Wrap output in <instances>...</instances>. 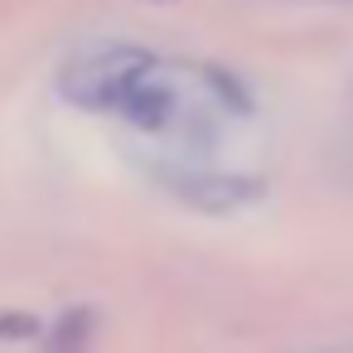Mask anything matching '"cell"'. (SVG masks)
Segmentation results:
<instances>
[{
  "instance_id": "1",
  "label": "cell",
  "mask_w": 353,
  "mask_h": 353,
  "mask_svg": "<svg viewBox=\"0 0 353 353\" xmlns=\"http://www.w3.org/2000/svg\"><path fill=\"white\" fill-rule=\"evenodd\" d=\"M160 59L155 54H145V49H131V44H107V49H88V54H78L68 68H63V78H59V88H63V97L68 102H78V107H97V112H117V102L155 68Z\"/></svg>"
},
{
  "instance_id": "3",
  "label": "cell",
  "mask_w": 353,
  "mask_h": 353,
  "mask_svg": "<svg viewBox=\"0 0 353 353\" xmlns=\"http://www.w3.org/2000/svg\"><path fill=\"white\" fill-rule=\"evenodd\" d=\"M117 112H121L126 121H136L141 131H165V126L179 117V92L160 78V63H155V68L117 102Z\"/></svg>"
},
{
  "instance_id": "5",
  "label": "cell",
  "mask_w": 353,
  "mask_h": 353,
  "mask_svg": "<svg viewBox=\"0 0 353 353\" xmlns=\"http://www.w3.org/2000/svg\"><path fill=\"white\" fill-rule=\"evenodd\" d=\"M34 319H0V334H34Z\"/></svg>"
},
{
  "instance_id": "4",
  "label": "cell",
  "mask_w": 353,
  "mask_h": 353,
  "mask_svg": "<svg viewBox=\"0 0 353 353\" xmlns=\"http://www.w3.org/2000/svg\"><path fill=\"white\" fill-rule=\"evenodd\" d=\"M88 314H68L63 324H59V348L54 353H83V339H88Z\"/></svg>"
},
{
  "instance_id": "2",
  "label": "cell",
  "mask_w": 353,
  "mask_h": 353,
  "mask_svg": "<svg viewBox=\"0 0 353 353\" xmlns=\"http://www.w3.org/2000/svg\"><path fill=\"white\" fill-rule=\"evenodd\" d=\"M165 189L199 213H237L261 199V184L237 170H160Z\"/></svg>"
}]
</instances>
